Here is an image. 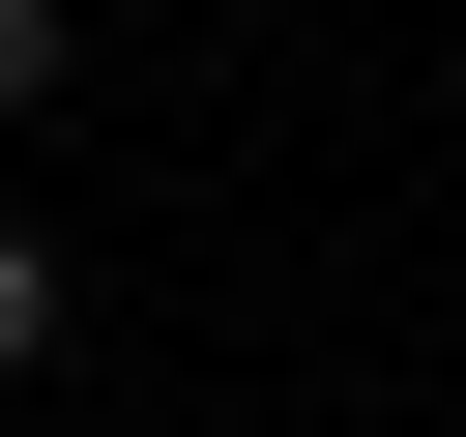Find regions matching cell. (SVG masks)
Wrapping results in <instances>:
<instances>
[{
	"label": "cell",
	"mask_w": 466,
	"mask_h": 437,
	"mask_svg": "<svg viewBox=\"0 0 466 437\" xmlns=\"http://www.w3.org/2000/svg\"><path fill=\"white\" fill-rule=\"evenodd\" d=\"M58 58H87V29H58V0H0V117H58Z\"/></svg>",
	"instance_id": "1"
},
{
	"label": "cell",
	"mask_w": 466,
	"mask_h": 437,
	"mask_svg": "<svg viewBox=\"0 0 466 437\" xmlns=\"http://www.w3.org/2000/svg\"><path fill=\"white\" fill-rule=\"evenodd\" d=\"M29 350H58V233H0V379H29Z\"/></svg>",
	"instance_id": "2"
}]
</instances>
